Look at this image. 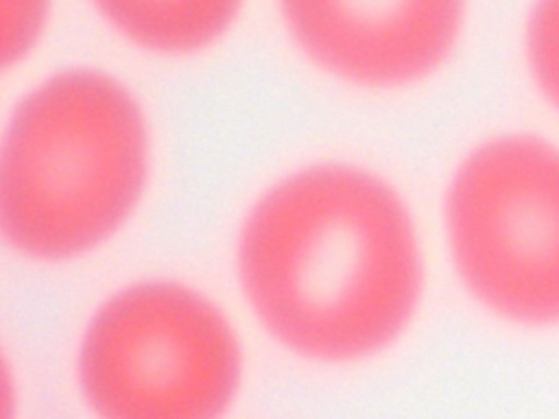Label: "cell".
<instances>
[{
    "mask_svg": "<svg viewBox=\"0 0 559 419\" xmlns=\"http://www.w3.org/2000/svg\"><path fill=\"white\" fill-rule=\"evenodd\" d=\"M238 273L266 332L321 362L391 345L421 288L408 210L389 183L347 164H314L273 183L242 223Z\"/></svg>",
    "mask_w": 559,
    "mask_h": 419,
    "instance_id": "obj_1",
    "label": "cell"
},
{
    "mask_svg": "<svg viewBox=\"0 0 559 419\" xmlns=\"http://www.w3.org/2000/svg\"><path fill=\"white\" fill-rule=\"evenodd\" d=\"M146 172V122L129 89L94 68L61 70L17 103L7 127L4 238L41 262L83 255L127 220Z\"/></svg>",
    "mask_w": 559,
    "mask_h": 419,
    "instance_id": "obj_2",
    "label": "cell"
},
{
    "mask_svg": "<svg viewBox=\"0 0 559 419\" xmlns=\"http://www.w3.org/2000/svg\"><path fill=\"white\" fill-rule=\"evenodd\" d=\"M445 234L467 292L520 327L559 325V144L500 133L476 144L445 192Z\"/></svg>",
    "mask_w": 559,
    "mask_h": 419,
    "instance_id": "obj_3",
    "label": "cell"
},
{
    "mask_svg": "<svg viewBox=\"0 0 559 419\" xmlns=\"http://www.w3.org/2000/svg\"><path fill=\"white\" fill-rule=\"evenodd\" d=\"M79 386L105 417H214L240 382V347L223 312L168 279L131 284L92 314Z\"/></svg>",
    "mask_w": 559,
    "mask_h": 419,
    "instance_id": "obj_4",
    "label": "cell"
},
{
    "mask_svg": "<svg viewBox=\"0 0 559 419\" xmlns=\"http://www.w3.org/2000/svg\"><path fill=\"white\" fill-rule=\"evenodd\" d=\"M304 52L371 87L415 81L450 52L465 0H280Z\"/></svg>",
    "mask_w": 559,
    "mask_h": 419,
    "instance_id": "obj_5",
    "label": "cell"
},
{
    "mask_svg": "<svg viewBox=\"0 0 559 419\" xmlns=\"http://www.w3.org/2000/svg\"><path fill=\"white\" fill-rule=\"evenodd\" d=\"M131 41L164 55L194 52L234 20L240 0H94Z\"/></svg>",
    "mask_w": 559,
    "mask_h": 419,
    "instance_id": "obj_6",
    "label": "cell"
},
{
    "mask_svg": "<svg viewBox=\"0 0 559 419\" xmlns=\"http://www.w3.org/2000/svg\"><path fill=\"white\" fill-rule=\"evenodd\" d=\"M524 48L539 94L559 111V0L533 2L526 17Z\"/></svg>",
    "mask_w": 559,
    "mask_h": 419,
    "instance_id": "obj_7",
    "label": "cell"
},
{
    "mask_svg": "<svg viewBox=\"0 0 559 419\" xmlns=\"http://www.w3.org/2000/svg\"><path fill=\"white\" fill-rule=\"evenodd\" d=\"M46 4L48 0H4V63L22 57L31 48L41 28Z\"/></svg>",
    "mask_w": 559,
    "mask_h": 419,
    "instance_id": "obj_8",
    "label": "cell"
}]
</instances>
